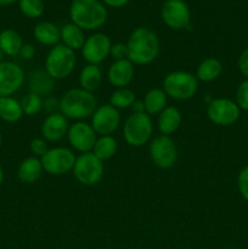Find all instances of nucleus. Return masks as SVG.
Segmentation results:
<instances>
[{
    "label": "nucleus",
    "instance_id": "7c9ffc66",
    "mask_svg": "<svg viewBox=\"0 0 248 249\" xmlns=\"http://www.w3.org/2000/svg\"><path fill=\"white\" fill-rule=\"evenodd\" d=\"M22 111L23 114L27 116H35L36 113L43 109V100L40 96L33 94V92H29L27 96H24L21 101Z\"/></svg>",
    "mask_w": 248,
    "mask_h": 249
},
{
    "label": "nucleus",
    "instance_id": "9b49d317",
    "mask_svg": "<svg viewBox=\"0 0 248 249\" xmlns=\"http://www.w3.org/2000/svg\"><path fill=\"white\" fill-rule=\"evenodd\" d=\"M163 22L175 31L191 27V11L184 0H167L160 11Z\"/></svg>",
    "mask_w": 248,
    "mask_h": 249
},
{
    "label": "nucleus",
    "instance_id": "39448f33",
    "mask_svg": "<svg viewBox=\"0 0 248 249\" xmlns=\"http://www.w3.org/2000/svg\"><path fill=\"white\" fill-rule=\"evenodd\" d=\"M198 80L196 75L185 71H174L163 79V90L167 96L177 101H186L196 95Z\"/></svg>",
    "mask_w": 248,
    "mask_h": 249
},
{
    "label": "nucleus",
    "instance_id": "5701e85b",
    "mask_svg": "<svg viewBox=\"0 0 248 249\" xmlns=\"http://www.w3.org/2000/svg\"><path fill=\"white\" fill-rule=\"evenodd\" d=\"M223 72V63L215 57H208L202 61L197 67L196 78L199 82L209 83L218 79Z\"/></svg>",
    "mask_w": 248,
    "mask_h": 249
},
{
    "label": "nucleus",
    "instance_id": "c85d7f7f",
    "mask_svg": "<svg viewBox=\"0 0 248 249\" xmlns=\"http://www.w3.org/2000/svg\"><path fill=\"white\" fill-rule=\"evenodd\" d=\"M134 102H135V94L133 90L128 89V88H121V89L114 90L109 97V105L118 111L129 108L133 106Z\"/></svg>",
    "mask_w": 248,
    "mask_h": 249
},
{
    "label": "nucleus",
    "instance_id": "b1692460",
    "mask_svg": "<svg viewBox=\"0 0 248 249\" xmlns=\"http://www.w3.org/2000/svg\"><path fill=\"white\" fill-rule=\"evenodd\" d=\"M80 88L89 92H94L101 87L102 72L97 65H87L79 74Z\"/></svg>",
    "mask_w": 248,
    "mask_h": 249
},
{
    "label": "nucleus",
    "instance_id": "4c0bfd02",
    "mask_svg": "<svg viewBox=\"0 0 248 249\" xmlns=\"http://www.w3.org/2000/svg\"><path fill=\"white\" fill-rule=\"evenodd\" d=\"M35 55V48H34L32 44H23L19 51V56H21L23 60H31Z\"/></svg>",
    "mask_w": 248,
    "mask_h": 249
},
{
    "label": "nucleus",
    "instance_id": "a878e982",
    "mask_svg": "<svg viewBox=\"0 0 248 249\" xmlns=\"http://www.w3.org/2000/svg\"><path fill=\"white\" fill-rule=\"evenodd\" d=\"M23 116L21 102L15 97L2 96L0 97V119L6 123H16Z\"/></svg>",
    "mask_w": 248,
    "mask_h": 249
},
{
    "label": "nucleus",
    "instance_id": "393cba45",
    "mask_svg": "<svg viewBox=\"0 0 248 249\" xmlns=\"http://www.w3.org/2000/svg\"><path fill=\"white\" fill-rule=\"evenodd\" d=\"M167 99L168 96L163 89L153 88V89L148 90L143 99L145 112L148 116L159 114L167 107Z\"/></svg>",
    "mask_w": 248,
    "mask_h": 249
},
{
    "label": "nucleus",
    "instance_id": "20e7f679",
    "mask_svg": "<svg viewBox=\"0 0 248 249\" xmlns=\"http://www.w3.org/2000/svg\"><path fill=\"white\" fill-rule=\"evenodd\" d=\"M77 63V56L72 49L57 44L49 51L45 60V71L53 80L66 79L72 74Z\"/></svg>",
    "mask_w": 248,
    "mask_h": 249
},
{
    "label": "nucleus",
    "instance_id": "e433bc0d",
    "mask_svg": "<svg viewBox=\"0 0 248 249\" xmlns=\"http://www.w3.org/2000/svg\"><path fill=\"white\" fill-rule=\"evenodd\" d=\"M238 68L246 79H248V48H246L238 57Z\"/></svg>",
    "mask_w": 248,
    "mask_h": 249
},
{
    "label": "nucleus",
    "instance_id": "6ab92c4d",
    "mask_svg": "<svg viewBox=\"0 0 248 249\" xmlns=\"http://www.w3.org/2000/svg\"><path fill=\"white\" fill-rule=\"evenodd\" d=\"M29 90L38 96H45L53 92L55 80L48 74L45 70H35L29 74Z\"/></svg>",
    "mask_w": 248,
    "mask_h": 249
},
{
    "label": "nucleus",
    "instance_id": "4be33fe9",
    "mask_svg": "<svg viewBox=\"0 0 248 249\" xmlns=\"http://www.w3.org/2000/svg\"><path fill=\"white\" fill-rule=\"evenodd\" d=\"M60 33L63 45L72 49L73 51L82 50L85 39H87L82 28L75 26L74 23H67L60 29Z\"/></svg>",
    "mask_w": 248,
    "mask_h": 249
},
{
    "label": "nucleus",
    "instance_id": "473e14b6",
    "mask_svg": "<svg viewBox=\"0 0 248 249\" xmlns=\"http://www.w3.org/2000/svg\"><path fill=\"white\" fill-rule=\"evenodd\" d=\"M29 148H31V152L33 153L34 157H43L46 152H48V141L45 139L35 138L31 141V145H29Z\"/></svg>",
    "mask_w": 248,
    "mask_h": 249
},
{
    "label": "nucleus",
    "instance_id": "412c9836",
    "mask_svg": "<svg viewBox=\"0 0 248 249\" xmlns=\"http://www.w3.org/2000/svg\"><path fill=\"white\" fill-rule=\"evenodd\" d=\"M33 36L43 45L55 46L61 40L60 29L49 21H41L34 26Z\"/></svg>",
    "mask_w": 248,
    "mask_h": 249
},
{
    "label": "nucleus",
    "instance_id": "37998d69",
    "mask_svg": "<svg viewBox=\"0 0 248 249\" xmlns=\"http://www.w3.org/2000/svg\"><path fill=\"white\" fill-rule=\"evenodd\" d=\"M2 56H4V53H2L1 49H0V62H2Z\"/></svg>",
    "mask_w": 248,
    "mask_h": 249
},
{
    "label": "nucleus",
    "instance_id": "9d476101",
    "mask_svg": "<svg viewBox=\"0 0 248 249\" xmlns=\"http://www.w3.org/2000/svg\"><path fill=\"white\" fill-rule=\"evenodd\" d=\"M75 155L72 150L66 147L49 148L48 152L40 158L43 169L50 175H63L73 170Z\"/></svg>",
    "mask_w": 248,
    "mask_h": 249
},
{
    "label": "nucleus",
    "instance_id": "6e6552de",
    "mask_svg": "<svg viewBox=\"0 0 248 249\" xmlns=\"http://www.w3.org/2000/svg\"><path fill=\"white\" fill-rule=\"evenodd\" d=\"M148 152L153 164L160 169H170L177 163V148L170 136H156L150 142Z\"/></svg>",
    "mask_w": 248,
    "mask_h": 249
},
{
    "label": "nucleus",
    "instance_id": "72a5a7b5",
    "mask_svg": "<svg viewBox=\"0 0 248 249\" xmlns=\"http://www.w3.org/2000/svg\"><path fill=\"white\" fill-rule=\"evenodd\" d=\"M237 187L241 196L248 202V165L241 169L237 177Z\"/></svg>",
    "mask_w": 248,
    "mask_h": 249
},
{
    "label": "nucleus",
    "instance_id": "f03ea898",
    "mask_svg": "<svg viewBox=\"0 0 248 249\" xmlns=\"http://www.w3.org/2000/svg\"><path fill=\"white\" fill-rule=\"evenodd\" d=\"M97 107V100L94 94L82 88L70 89L60 99L61 113L67 119L78 122L91 117Z\"/></svg>",
    "mask_w": 248,
    "mask_h": 249
},
{
    "label": "nucleus",
    "instance_id": "7ed1b4c3",
    "mask_svg": "<svg viewBox=\"0 0 248 249\" xmlns=\"http://www.w3.org/2000/svg\"><path fill=\"white\" fill-rule=\"evenodd\" d=\"M70 16L72 23L83 31H95L106 23L107 9L99 0H73Z\"/></svg>",
    "mask_w": 248,
    "mask_h": 249
},
{
    "label": "nucleus",
    "instance_id": "2eb2a0df",
    "mask_svg": "<svg viewBox=\"0 0 248 249\" xmlns=\"http://www.w3.org/2000/svg\"><path fill=\"white\" fill-rule=\"evenodd\" d=\"M24 83V72L11 61L0 62V97L14 95Z\"/></svg>",
    "mask_w": 248,
    "mask_h": 249
},
{
    "label": "nucleus",
    "instance_id": "423d86ee",
    "mask_svg": "<svg viewBox=\"0 0 248 249\" xmlns=\"http://www.w3.org/2000/svg\"><path fill=\"white\" fill-rule=\"evenodd\" d=\"M153 124L147 113L131 114L125 119L123 125V136L126 143L133 147H141L151 140Z\"/></svg>",
    "mask_w": 248,
    "mask_h": 249
},
{
    "label": "nucleus",
    "instance_id": "4468645a",
    "mask_svg": "<svg viewBox=\"0 0 248 249\" xmlns=\"http://www.w3.org/2000/svg\"><path fill=\"white\" fill-rule=\"evenodd\" d=\"M67 138L71 146L75 151L80 153H87L91 152L92 148H94L95 142L97 140V134L92 129L91 124L79 121L70 126Z\"/></svg>",
    "mask_w": 248,
    "mask_h": 249
},
{
    "label": "nucleus",
    "instance_id": "f704fd0d",
    "mask_svg": "<svg viewBox=\"0 0 248 249\" xmlns=\"http://www.w3.org/2000/svg\"><path fill=\"white\" fill-rule=\"evenodd\" d=\"M109 55L113 57L114 61L125 60V58H128V48H126V44L124 43L112 44Z\"/></svg>",
    "mask_w": 248,
    "mask_h": 249
},
{
    "label": "nucleus",
    "instance_id": "1a4fd4ad",
    "mask_svg": "<svg viewBox=\"0 0 248 249\" xmlns=\"http://www.w3.org/2000/svg\"><path fill=\"white\" fill-rule=\"evenodd\" d=\"M240 114L241 109L237 104L226 97L213 99L207 107V117L215 125H232L238 121Z\"/></svg>",
    "mask_w": 248,
    "mask_h": 249
},
{
    "label": "nucleus",
    "instance_id": "c9c22d12",
    "mask_svg": "<svg viewBox=\"0 0 248 249\" xmlns=\"http://www.w3.org/2000/svg\"><path fill=\"white\" fill-rule=\"evenodd\" d=\"M43 108L50 114L56 113V109H60V100H57L53 96L46 97L43 101Z\"/></svg>",
    "mask_w": 248,
    "mask_h": 249
},
{
    "label": "nucleus",
    "instance_id": "c03bdc74",
    "mask_svg": "<svg viewBox=\"0 0 248 249\" xmlns=\"http://www.w3.org/2000/svg\"><path fill=\"white\" fill-rule=\"evenodd\" d=\"M1 142H2V135H1V131H0V146H1Z\"/></svg>",
    "mask_w": 248,
    "mask_h": 249
},
{
    "label": "nucleus",
    "instance_id": "ddd939ff",
    "mask_svg": "<svg viewBox=\"0 0 248 249\" xmlns=\"http://www.w3.org/2000/svg\"><path fill=\"white\" fill-rule=\"evenodd\" d=\"M121 125V113L111 105H102L91 116V126L97 135H112Z\"/></svg>",
    "mask_w": 248,
    "mask_h": 249
},
{
    "label": "nucleus",
    "instance_id": "c756f323",
    "mask_svg": "<svg viewBox=\"0 0 248 249\" xmlns=\"http://www.w3.org/2000/svg\"><path fill=\"white\" fill-rule=\"evenodd\" d=\"M19 10L28 18H39L45 11L43 0H18Z\"/></svg>",
    "mask_w": 248,
    "mask_h": 249
},
{
    "label": "nucleus",
    "instance_id": "0eeeda50",
    "mask_svg": "<svg viewBox=\"0 0 248 249\" xmlns=\"http://www.w3.org/2000/svg\"><path fill=\"white\" fill-rule=\"evenodd\" d=\"M72 172L79 184L84 186H94L104 177L105 165L104 162L92 152L80 153L75 158Z\"/></svg>",
    "mask_w": 248,
    "mask_h": 249
},
{
    "label": "nucleus",
    "instance_id": "bb28decb",
    "mask_svg": "<svg viewBox=\"0 0 248 249\" xmlns=\"http://www.w3.org/2000/svg\"><path fill=\"white\" fill-rule=\"evenodd\" d=\"M23 41L21 36L17 33L15 29H4L0 32V49L7 56H17L19 55Z\"/></svg>",
    "mask_w": 248,
    "mask_h": 249
},
{
    "label": "nucleus",
    "instance_id": "ea45409f",
    "mask_svg": "<svg viewBox=\"0 0 248 249\" xmlns=\"http://www.w3.org/2000/svg\"><path fill=\"white\" fill-rule=\"evenodd\" d=\"M131 109H133L134 114H140V113H146L145 112V105H143V101H136L131 106Z\"/></svg>",
    "mask_w": 248,
    "mask_h": 249
},
{
    "label": "nucleus",
    "instance_id": "f8f14e48",
    "mask_svg": "<svg viewBox=\"0 0 248 249\" xmlns=\"http://www.w3.org/2000/svg\"><path fill=\"white\" fill-rule=\"evenodd\" d=\"M111 39L104 33H95L85 39L82 55L89 65H99L106 60L111 51Z\"/></svg>",
    "mask_w": 248,
    "mask_h": 249
},
{
    "label": "nucleus",
    "instance_id": "aec40b11",
    "mask_svg": "<svg viewBox=\"0 0 248 249\" xmlns=\"http://www.w3.org/2000/svg\"><path fill=\"white\" fill-rule=\"evenodd\" d=\"M43 165H41L40 158L38 157H28L21 162L17 169V178L23 184H33L43 173Z\"/></svg>",
    "mask_w": 248,
    "mask_h": 249
},
{
    "label": "nucleus",
    "instance_id": "cd10ccee",
    "mask_svg": "<svg viewBox=\"0 0 248 249\" xmlns=\"http://www.w3.org/2000/svg\"><path fill=\"white\" fill-rule=\"evenodd\" d=\"M117 150H118V143L116 139L111 135H106L97 138L92 148V153L104 162V160H111L117 153Z\"/></svg>",
    "mask_w": 248,
    "mask_h": 249
},
{
    "label": "nucleus",
    "instance_id": "a19ab883",
    "mask_svg": "<svg viewBox=\"0 0 248 249\" xmlns=\"http://www.w3.org/2000/svg\"><path fill=\"white\" fill-rule=\"evenodd\" d=\"M16 1L17 0H0V5H11Z\"/></svg>",
    "mask_w": 248,
    "mask_h": 249
},
{
    "label": "nucleus",
    "instance_id": "2f4dec72",
    "mask_svg": "<svg viewBox=\"0 0 248 249\" xmlns=\"http://www.w3.org/2000/svg\"><path fill=\"white\" fill-rule=\"evenodd\" d=\"M236 104L240 109L248 111V79L243 80L236 90Z\"/></svg>",
    "mask_w": 248,
    "mask_h": 249
},
{
    "label": "nucleus",
    "instance_id": "dca6fc26",
    "mask_svg": "<svg viewBox=\"0 0 248 249\" xmlns=\"http://www.w3.org/2000/svg\"><path fill=\"white\" fill-rule=\"evenodd\" d=\"M70 129L68 119L61 112L49 114L41 124L43 139L50 142H56L65 138Z\"/></svg>",
    "mask_w": 248,
    "mask_h": 249
},
{
    "label": "nucleus",
    "instance_id": "f3484780",
    "mask_svg": "<svg viewBox=\"0 0 248 249\" xmlns=\"http://www.w3.org/2000/svg\"><path fill=\"white\" fill-rule=\"evenodd\" d=\"M134 65L125 58V60L114 61L108 68L107 72V78L108 82L117 89L121 88H126L131 83L134 78Z\"/></svg>",
    "mask_w": 248,
    "mask_h": 249
},
{
    "label": "nucleus",
    "instance_id": "79ce46f5",
    "mask_svg": "<svg viewBox=\"0 0 248 249\" xmlns=\"http://www.w3.org/2000/svg\"><path fill=\"white\" fill-rule=\"evenodd\" d=\"M2 181H4V170H2L1 164H0V186H1Z\"/></svg>",
    "mask_w": 248,
    "mask_h": 249
},
{
    "label": "nucleus",
    "instance_id": "58836bf2",
    "mask_svg": "<svg viewBox=\"0 0 248 249\" xmlns=\"http://www.w3.org/2000/svg\"><path fill=\"white\" fill-rule=\"evenodd\" d=\"M130 0H102V2L111 7H123L126 5Z\"/></svg>",
    "mask_w": 248,
    "mask_h": 249
},
{
    "label": "nucleus",
    "instance_id": "f257e3e1",
    "mask_svg": "<svg viewBox=\"0 0 248 249\" xmlns=\"http://www.w3.org/2000/svg\"><path fill=\"white\" fill-rule=\"evenodd\" d=\"M126 48L128 60L133 65H148L158 57L159 40L152 29L139 27L129 36Z\"/></svg>",
    "mask_w": 248,
    "mask_h": 249
},
{
    "label": "nucleus",
    "instance_id": "a211bd4d",
    "mask_svg": "<svg viewBox=\"0 0 248 249\" xmlns=\"http://www.w3.org/2000/svg\"><path fill=\"white\" fill-rule=\"evenodd\" d=\"M181 112L177 107L168 106L158 116V130L162 135H172L181 125Z\"/></svg>",
    "mask_w": 248,
    "mask_h": 249
}]
</instances>
